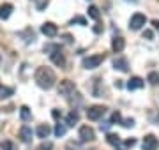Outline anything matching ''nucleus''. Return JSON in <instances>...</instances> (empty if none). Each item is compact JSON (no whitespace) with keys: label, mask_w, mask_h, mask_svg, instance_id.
Listing matches in <instances>:
<instances>
[{"label":"nucleus","mask_w":159,"mask_h":150,"mask_svg":"<svg viewBox=\"0 0 159 150\" xmlns=\"http://www.w3.org/2000/svg\"><path fill=\"white\" fill-rule=\"evenodd\" d=\"M94 32H96V34H101V32H102V27H101V25L94 27Z\"/></svg>","instance_id":"obj_33"},{"label":"nucleus","mask_w":159,"mask_h":150,"mask_svg":"<svg viewBox=\"0 0 159 150\" xmlns=\"http://www.w3.org/2000/svg\"><path fill=\"white\" fill-rule=\"evenodd\" d=\"M80 139L87 143V141H94L96 139V133H94V129L89 126H81L80 127Z\"/></svg>","instance_id":"obj_5"},{"label":"nucleus","mask_w":159,"mask_h":150,"mask_svg":"<svg viewBox=\"0 0 159 150\" xmlns=\"http://www.w3.org/2000/svg\"><path fill=\"white\" fill-rule=\"evenodd\" d=\"M50 58H51V62L55 64V65H58V67H64L66 65V58H64L62 50H57V51L50 53Z\"/></svg>","instance_id":"obj_9"},{"label":"nucleus","mask_w":159,"mask_h":150,"mask_svg":"<svg viewBox=\"0 0 159 150\" xmlns=\"http://www.w3.org/2000/svg\"><path fill=\"white\" fill-rule=\"evenodd\" d=\"M66 148L67 150H81L80 148V143H74V141H69V143L66 145Z\"/></svg>","instance_id":"obj_28"},{"label":"nucleus","mask_w":159,"mask_h":150,"mask_svg":"<svg viewBox=\"0 0 159 150\" xmlns=\"http://www.w3.org/2000/svg\"><path fill=\"white\" fill-rule=\"evenodd\" d=\"M104 113H106V108H104V106H90V108L87 110L89 120H99Z\"/></svg>","instance_id":"obj_6"},{"label":"nucleus","mask_w":159,"mask_h":150,"mask_svg":"<svg viewBox=\"0 0 159 150\" xmlns=\"http://www.w3.org/2000/svg\"><path fill=\"white\" fill-rule=\"evenodd\" d=\"M66 131H67V129H66V126H64V124H60V122L55 126V134H57L58 138H60V136H64V134H66Z\"/></svg>","instance_id":"obj_23"},{"label":"nucleus","mask_w":159,"mask_h":150,"mask_svg":"<svg viewBox=\"0 0 159 150\" xmlns=\"http://www.w3.org/2000/svg\"><path fill=\"white\" fill-rule=\"evenodd\" d=\"M21 37H27V39H25V42H30V41L34 42L35 34H34V30H32V29H27L25 32H21Z\"/></svg>","instance_id":"obj_19"},{"label":"nucleus","mask_w":159,"mask_h":150,"mask_svg":"<svg viewBox=\"0 0 159 150\" xmlns=\"http://www.w3.org/2000/svg\"><path fill=\"white\" fill-rule=\"evenodd\" d=\"M50 133H51L50 126H44V124H43V126L37 127V136H39V138H43V139L48 138V136H50Z\"/></svg>","instance_id":"obj_15"},{"label":"nucleus","mask_w":159,"mask_h":150,"mask_svg":"<svg viewBox=\"0 0 159 150\" xmlns=\"http://www.w3.org/2000/svg\"><path fill=\"white\" fill-rule=\"evenodd\" d=\"M0 64H2V57H0Z\"/></svg>","instance_id":"obj_39"},{"label":"nucleus","mask_w":159,"mask_h":150,"mask_svg":"<svg viewBox=\"0 0 159 150\" xmlns=\"http://www.w3.org/2000/svg\"><path fill=\"white\" fill-rule=\"evenodd\" d=\"M120 122H122L124 127H133L134 126V120H133V118H124V120H120Z\"/></svg>","instance_id":"obj_29"},{"label":"nucleus","mask_w":159,"mask_h":150,"mask_svg":"<svg viewBox=\"0 0 159 150\" xmlns=\"http://www.w3.org/2000/svg\"><path fill=\"white\" fill-rule=\"evenodd\" d=\"M152 37H154V32H152V30H145V32H143V39H148V41H150Z\"/></svg>","instance_id":"obj_31"},{"label":"nucleus","mask_w":159,"mask_h":150,"mask_svg":"<svg viewBox=\"0 0 159 150\" xmlns=\"http://www.w3.org/2000/svg\"><path fill=\"white\" fill-rule=\"evenodd\" d=\"M113 67L122 71V73H127V71H129V62H127V58H124V57H117V58H113Z\"/></svg>","instance_id":"obj_10"},{"label":"nucleus","mask_w":159,"mask_h":150,"mask_svg":"<svg viewBox=\"0 0 159 150\" xmlns=\"http://www.w3.org/2000/svg\"><path fill=\"white\" fill-rule=\"evenodd\" d=\"M41 32L44 35H48V37H55V35L58 34V29L55 23H51V21H46L43 27H41Z\"/></svg>","instance_id":"obj_8"},{"label":"nucleus","mask_w":159,"mask_h":150,"mask_svg":"<svg viewBox=\"0 0 159 150\" xmlns=\"http://www.w3.org/2000/svg\"><path fill=\"white\" fill-rule=\"evenodd\" d=\"M145 23H147V18H145V14L136 12V14H133V16H131V20H129V29L131 30H140Z\"/></svg>","instance_id":"obj_4"},{"label":"nucleus","mask_w":159,"mask_h":150,"mask_svg":"<svg viewBox=\"0 0 159 150\" xmlns=\"http://www.w3.org/2000/svg\"><path fill=\"white\" fill-rule=\"evenodd\" d=\"M152 25H154V29H156V30H159V20H154Z\"/></svg>","instance_id":"obj_35"},{"label":"nucleus","mask_w":159,"mask_h":150,"mask_svg":"<svg viewBox=\"0 0 159 150\" xmlns=\"http://www.w3.org/2000/svg\"><path fill=\"white\" fill-rule=\"evenodd\" d=\"M64 39H66V42H73V37H71L69 34H66V35H64Z\"/></svg>","instance_id":"obj_34"},{"label":"nucleus","mask_w":159,"mask_h":150,"mask_svg":"<svg viewBox=\"0 0 159 150\" xmlns=\"http://www.w3.org/2000/svg\"><path fill=\"white\" fill-rule=\"evenodd\" d=\"M122 120V115H120L119 111H115L113 115H111V124H115V122H120Z\"/></svg>","instance_id":"obj_30"},{"label":"nucleus","mask_w":159,"mask_h":150,"mask_svg":"<svg viewBox=\"0 0 159 150\" xmlns=\"http://www.w3.org/2000/svg\"><path fill=\"white\" fill-rule=\"evenodd\" d=\"M57 50H60V44H46L44 46V53H53V51H57Z\"/></svg>","instance_id":"obj_25"},{"label":"nucleus","mask_w":159,"mask_h":150,"mask_svg":"<svg viewBox=\"0 0 159 150\" xmlns=\"http://www.w3.org/2000/svg\"><path fill=\"white\" fill-rule=\"evenodd\" d=\"M117 150H120V148H117Z\"/></svg>","instance_id":"obj_40"},{"label":"nucleus","mask_w":159,"mask_h":150,"mask_svg":"<svg viewBox=\"0 0 159 150\" xmlns=\"http://www.w3.org/2000/svg\"><path fill=\"white\" fill-rule=\"evenodd\" d=\"M11 12H12V6L11 4H4L0 7V20H7L11 16Z\"/></svg>","instance_id":"obj_14"},{"label":"nucleus","mask_w":159,"mask_h":150,"mask_svg":"<svg viewBox=\"0 0 159 150\" xmlns=\"http://www.w3.org/2000/svg\"><path fill=\"white\" fill-rule=\"evenodd\" d=\"M74 23H78V25H87V20L83 16H74L73 20H71V25H74Z\"/></svg>","instance_id":"obj_26"},{"label":"nucleus","mask_w":159,"mask_h":150,"mask_svg":"<svg viewBox=\"0 0 159 150\" xmlns=\"http://www.w3.org/2000/svg\"><path fill=\"white\" fill-rule=\"evenodd\" d=\"M147 81L150 83V85H157L159 83V73H148V76H147Z\"/></svg>","instance_id":"obj_20"},{"label":"nucleus","mask_w":159,"mask_h":150,"mask_svg":"<svg viewBox=\"0 0 159 150\" xmlns=\"http://www.w3.org/2000/svg\"><path fill=\"white\" fill-rule=\"evenodd\" d=\"M78 120H80V115H78V111H76V110H73L67 115V118H66L67 126H74V124H78Z\"/></svg>","instance_id":"obj_16"},{"label":"nucleus","mask_w":159,"mask_h":150,"mask_svg":"<svg viewBox=\"0 0 159 150\" xmlns=\"http://www.w3.org/2000/svg\"><path fill=\"white\" fill-rule=\"evenodd\" d=\"M74 90H76V85L71 80H62L58 85V95H62V97H71Z\"/></svg>","instance_id":"obj_2"},{"label":"nucleus","mask_w":159,"mask_h":150,"mask_svg":"<svg viewBox=\"0 0 159 150\" xmlns=\"http://www.w3.org/2000/svg\"><path fill=\"white\" fill-rule=\"evenodd\" d=\"M14 94V88L11 87H0V99H7Z\"/></svg>","instance_id":"obj_18"},{"label":"nucleus","mask_w":159,"mask_h":150,"mask_svg":"<svg viewBox=\"0 0 159 150\" xmlns=\"http://www.w3.org/2000/svg\"><path fill=\"white\" fill-rule=\"evenodd\" d=\"M32 129H30L29 126H23L21 129H20V138H21V141H25V143H30L32 141Z\"/></svg>","instance_id":"obj_12"},{"label":"nucleus","mask_w":159,"mask_h":150,"mask_svg":"<svg viewBox=\"0 0 159 150\" xmlns=\"http://www.w3.org/2000/svg\"><path fill=\"white\" fill-rule=\"evenodd\" d=\"M106 141H108L110 145H115V147H117V145L120 143V138L117 134H108V136H106Z\"/></svg>","instance_id":"obj_24"},{"label":"nucleus","mask_w":159,"mask_h":150,"mask_svg":"<svg viewBox=\"0 0 159 150\" xmlns=\"http://www.w3.org/2000/svg\"><path fill=\"white\" fill-rule=\"evenodd\" d=\"M20 115H21V120L23 122H29L30 118H32V113H30L29 106H21V108H20Z\"/></svg>","instance_id":"obj_17"},{"label":"nucleus","mask_w":159,"mask_h":150,"mask_svg":"<svg viewBox=\"0 0 159 150\" xmlns=\"http://www.w3.org/2000/svg\"><path fill=\"white\" fill-rule=\"evenodd\" d=\"M124 48H125L124 37H113V41H111V50L115 53H120V51H124Z\"/></svg>","instance_id":"obj_11"},{"label":"nucleus","mask_w":159,"mask_h":150,"mask_svg":"<svg viewBox=\"0 0 159 150\" xmlns=\"http://www.w3.org/2000/svg\"><path fill=\"white\" fill-rule=\"evenodd\" d=\"M102 60H104V55L99 53V55H92V57L83 58L81 65H83L85 69H96V67H99V65L102 64Z\"/></svg>","instance_id":"obj_3"},{"label":"nucleus","mask_w":159,"mask_h":150,"mask_svg":"<svg viewBox=\"0 0 159 150\" xmlns=\"http://www.w3.org/2000/svg\"><path fill=\"white\" fill-rule=\"evenodd\" d=\"M124 145H125V147H134V145H136V139H134V138L125 139V141H124Z\"/></svg>","instance_id":"obj_32"},{"label":"nucleus","mask_w":159,"mask_h":150,"mask_svg":"<svg viewBox=\"0 0 159 150\" xmlns=\"http://www.w3.org/2000/svg\"><path fill=\"white\" fill-rule=\"evenodd\" d=\"M53 148V143L51 141H43V143L37 147V150H51Z\"/></svg>","instance_id":"obj_27"},{"label":"nucleus","mask_w":159,"mask_h":150,"mask_svg":"<svg viewBox=\"0 0 159 150\" xmlns=\"http://www.w3.org/2000/svg\"><path fill=\"white\" fill-rule=\"evenodd\" d=\"M142 87H143V80L138 78V76H134V78H131V80L127 81V88H129V90H136V88H142Z\"/></svg>","instance_id":"obj_13"},{"label":"nucleus","mask_w":159,"mask_h":150,"mask_svg":"<svg viewBox=\"0 0 159 150\" xmlns=\"http://www.w3.org/2000/svg\"><path fill=\"white\" fill-rule=\"evenodd\" d=\"M46 6H48V0H43L39 4V9H43V7H46Z\"/></svg>","instance_id":"obj_36"},{"label":"nucleus","mask_w":159,"mask_h":150,"mask_svg":"<svg viewBox=\"0 0 159 150\" xmlns=\"http://www.w3.org/2000/svg\"><path fill=\"white\" fill-rule=\"evenodd\" d=\"M127 2H133V4H136L138 0H127Z\"/></svg>","instance_id":"obj_38"},{"label":"nucleus","mask_w":159,"mask_h":150,"mask_svg":"<svg viewBox=\"0 0 159 150\" xmlns=\"http://www.w3.org/2000/svg\"><path fill=\"white\" fill-rule=\"evenodd\" d=\"M34 80L41 88L50 90V88H53L57 78H55V73L50 67H37V71H35V74H34Z\"/></svg>","instance_id":"obj_1"},{"label":"nucleus","mask_w":159,"mask_h":150,"mask_svg":"<svg viewBox=\"0 0 159 150\" xmlns=\"http://www.w3.org/2000/svg\"><path fill=\"white\" fill-rule=\"evenodd\" d=\"M89 16H90L92 20H99V16H101V14H99V9H97L96 6H90L89 7Z\"/></svg>","instance_id":"obj_22"},{"label":"nucleus","mask_w":159,"mask_h":150,"mask_svg":"<svg viewBox=\"0 0 159 150\" xmlns=\"http://www.w3.org/2000/svg\"><path fill=\"white\" fill-rule=\"evenodd\" d=\"M53 117H55V118H58V117H60V113H58V110H53Z\"/></svg>","instance_id":"obj_37"},{"label":"nucleus","mask_w":159,"mask_h":150,"mask_svg":"<svg viewBox=\"0 0 159 150\" xmlns=\"http://www.w3.org/2000/svg\"><path fill=\"white\" fill-rule=\"evenodd\" d=\"M159 147V141L154 134H147L143 138V150H157Z\"/></svg>","instance_id":"obj_7"},{"label":"nucleus","mask_w":159,"mask_h":150,"mask_svg":"<svg viewBox=\"0 0 159 150\" xmlns=\"http://www.w3.org/2000/svg\"><path fill=\"white\" fill-rule=\"evenodd\" d=\"M0 148H2V150H18L16 145L12 143V141H9V139L2 141V143H0Z\"/></svg>","instance_id":"obj_21"}]
</instances>
